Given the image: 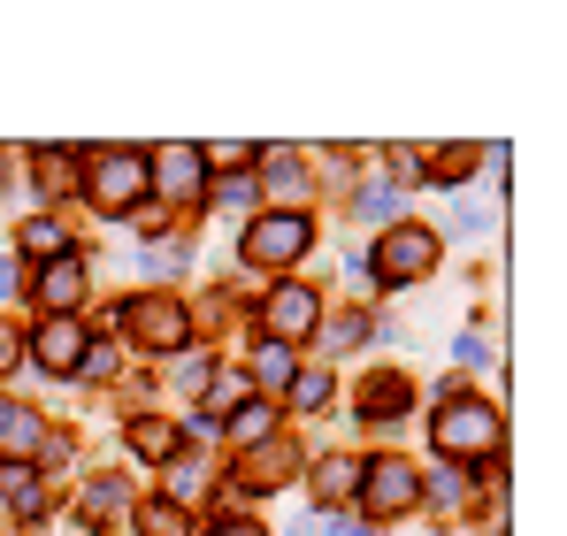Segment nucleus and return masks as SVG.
Listing matches in <instances>:
<instances>
[{
    "label": "nucleus",
    "instance_id": "f257e3e1",
    "mask_svg": "<svg viewBox=\"0 0 567 536\" xmlns=\"http://www.w3.org/2000/svg\"><path fill=\"white\" fill-rule=\"evenodd\" d=\"M430 268H437V230H422V223H391L377 246H369V276L377 284H414Z\"/></svg>",
    "mask_w": 567,
    "mask_h": 536
},
{
    "label": "nucleus",
    "instance_id": "f03ea898",
    "mask_svg": "<svg viewBox=\"0 0 567 536\" xmlns=\"http://www.w3.org/2000/svg\"><path fill=\"white\" fill-rule=\"evenodd\" d=\"M498 406H483V399H445V414H437V452L445 460H491L498 452Z\"/></svg>",
    "mask_w": 567,
    "mask_h": 536
},
{
    "label": "nucleus",
    "instance_id": "7ed1b4c3",
    "mask_svg": "<svg viewBox=\"0 0 567 536\" xmlns=\"http://www.w3.org/2000/svg\"><path fill=\"white\" fill-rule=\"evenodd\" d=\"M100 215H131L138 207V192H146V154H131V146H115V154H93V177H85Z\"/></svg>",
    "mask_w": 567,
    "mask_h": 536
},
{
    "label": "nucleus",
    "instance_id": "20e7f679",
    "mask_svg": "<svg viewBox=\"0 0 567 536\" xmlns=\"http://www.w3.org/2000/svg\"><path fill=\"white\" fill-rule=\"evenodd\" d=\"M315 246V223L299 215V207H284V215H261L254 230H246V261L254 268H291L299 254Z\"/></svg>",
    "mask_w": 567,
    "mask_h": 536
},
{
    "label": "nucleus",
    "instance_id": "39448f33",
    "mask_svg": "<svg viewBox=\"0 0 567 536\" xmlns=\"http://www.w3.org/2000/svg\"><path fill=\"white\" fill-rule=\"evenodd\" d=\"M315 322H322V299H315L307 284H277V291L261 299V330H269V346H299V338H315Z\"/></svg>",
    "mask_w": 567,
    "mask_h": 536
},
{
    "label": "nucleus",
    "instance_id": "423d86ee",
    "mask_svg": "<svg viewBox=\"0 0 567 536\" xmlns=\"http://www.w3.org/2000/svg\"><path fill=\"white\" fill-rule=\"evenodd\" d=\"M414 498H422V475H414L406 460H369V467H361V506H369V522L406 514Z\"/></svg>",
    "mask_w": 567,
    "mask_h": 536
},
{
    "label": "nucleus",
    "instance_id": "0eeeda50",
    "mask_svg": "<svg viewBox=\"0 0 567 536\" xmlns=\"http://www.w3.org/2000/svg\"><path fill=\"white\" fill-rule=\"evenodd\" d=\"M131 330H138V346L169 353V346H185V307L177 299H138L131 307Z\"/></svg>",
    "mask_w": 567,
    "mask_h": 536
},
{
    "label": "nucleus",
    "instance_id": "6e6552de",
    "mask_svg": "<svg viewBox=\"0 0 567 536\" xmlns=\"http://www.w3.org/2000/svg\"><path fill=\"white\" fill-rule=\"evenodd\" d=\"M146 169H154V184H162L169 199H199V169H207V154H199V146H162Z\"/></svg>",
    "mask_w": 567,
    "mask_h": 536
},
{
    "label": "nucleus",
    "instance_id": "1a4fd4ad",
    "mask_svg": "<svg viewBox=\"0 0 567 536\" xmlns=\"http://www.w3.org/2000/svg\"><path fill=\"white\" fill-rule=\"evenodd\" d=\"M31 353H39V368H54V375H70L78 360H85V330L70 322V315H54L39 338H31Z\"/></svg>",
    "mask_w": 567,
    "mask_h": 536
},
{
    "label": "nucleus",
    "instance_id": "9d476101",
    "mask_svg": "<svg viewBox=\"0 0 567 536\" xmlns=\"http://www.w3.org/2000/svg\"><path fill=\"white\" fill-rule=\"evenodd\" d=\"M39 299H47L54 315H70V307L85 299V261H47L39 268Z\"/></svg>",
    "mask_w": 567,
    "mask_h": 536
},
{
    "label": "nucleus",
    "instance_id": "9b49d317",
    "mask_svg": "<svg viewBox=\"0 0 567 536\" xmlns=\"http://www.w3.org/2000/svg\"><path fill=\"white\" fill-rule=\"evenodd\" d=\"M23 254L31 261H70V230L54 215H39V223H23Z\"/></svg>",
    "mask_w": 567,
    "mask_h": 536
},
{
    "label": "nucleus",
    "instance_id": "f8f14e48",
    "mask_svg": "<svg viewBox=\"0 0 567 536\" xmlns=\"http://www.w3.org/2000/svg\"><path fill=\"white\" fill-rule=\"evenodd\" d=\"M353 491H361V460L330 452V460L315 467V498H353Z\"/></svg>",
    "mask_w": 567,
    "mask_h": 536
},
{
    "label": "nucleus",
    "instance_id": "ddd939ff",
    "mask_svg": "<svg viewBox=\"0 0 567 536\" xmlns=\"http://www.w3.org/2000/svg\"><path fill=\"white\" fill-rule=\"evenodd\" d=\"M0 445H8V452H31V445H39V414H31V406H16V399H0Z\"/></svg>",
    "mask_w": 567,
    "mask_h": 536
},
{
    "label": "nucleus",
    "instance_id": "4468645a",
    "mask_svg": "<svg viewBox=\"0 0 567 536\" xmlns=\"http://www.w3.org/2000/svg\"><path fill=\"white\" fill-rule=\"evenodd\" d=\"M261 184L269 192H291V199H307V169H299V154H261Z\"/></svg>",
    "mask_w": 567,
    "mask_h": 536
},
{
    "label": "nucleus",
    "instance_id": "2eb2a0df",
    "mask_svg": "<svg viewBox=\"0 0 567 536\" xmlns=\"http://www.w3.org/2000/svg\"><path fill=\"white\" fill-rule=\"evenodd\" d=\"M131 445L146 452V460H177L185 437H177V422H131Z\"/></svg>",
    "mask_w": 567,
    "mask_h": 536
},
{
    "label": "nucleus",
    "instance_id": "dca6fc26",
    "mask_svg": "<svg viewBox=\"0 0 567 536\" xmlns=\"http://www.w3.org/2000/svg\"><path fill=\"white\" fill-rule=\"evenodd\" d=\"M123 498H131V483H123V475H93V483H85V522H100V514H115Z\"/></svg>",
    "mask_w": 567,
    "mask_h": 536
},
{
    "label": "nucleus",
    "instance_id": "f3484780",
    "mask_svg": "<svg viewBox=\"0 0 567 536\" xmlns=\"http://www.w3.org/2000/svg\"><path fill=\"white\" fill-rule=\"evenodd\" d=\"M138 529H146V536H185V506H169V498H146V506H138Z\"/></svg>",
    "mask_w": 567,
    "mask_h": 536
},
{
    "label": "nucleus",
    "instance_id": "a211bd4d",
    "mask_svg": "<svg viewBox=\"0 0 567 536\" xmlns=\"http://www.w3.org/2000/svg\"><path fill=\"white\" fill-rule=\"evenodd\" d=\"M31 184L39 192H70V154H31Z\"/></svg>",
    "mask_w": 567,
    "mask_h": 536
},
{
    "label": "nucleus",
    "instance_id": "6ab92c4d",
    "mask_svg": "<svg viewBox=\"0 0 567 536\" xmlns=\"http://www.w3.org/2000/svg\"><path fill=\"white\" fill-rule=\"evenodd\" d=\"M261 383H291V346H269V338H261Z\"/></svg>",
    "mask_w": 567,
    "mask_h": 536
},
{
    "label": "nucleus",
    "instance_id": "aec40b11",
    "mask_svg": "<svg viewBox=\"0 0 567 536\" xmlns=\"http://www.w3.org/2000/svg\"><path fill=\"white\" fill-rule=\"evenodd\" d=\"M291 399H299V406H322V399H330V368H307V375L291 383Z\"/></svg>",
    "mask_w": 567,
    "mask_h": 536
},
{
    "label": "nucleus",
    "instance_id": "412c9836",
    "mask_svg": "<svg viewBox=\"0 0 567 536\" xmlns=\"http://www.w3.org/2000/svg\"><path fill=\"white\" fill-rule=\"evenodd\" d=\"M391 207H399V184H369L361 192V215H391Z\"/></svg>",
    "mask_w": 567,
    "mask_h": 536
},
{
    "label": "nucleus",
    "instance_id": "4be33fe9",
    "mask_svg": "<svg viewBox=\"0 0 567 536\" xmlns=\"http://www.w3.org/2000/svg\"><path fill=\"white\" fill-rule=\"evenodd\" d=\"M16 353H23V338H16V330L0 322V368H16Z\"/></svg>",
    "mask_w": 567,
    "mask_h": 536
},
{
    "label": "nucleus",
    "instance_id": "5701e85b",
    "mask_svg": "<svg viewBox=\"0 0 567 536\" xmlns=\"http://www.w3.org/2000/svg\"><path fill=\"white\" fill-rule=\"evenodd\" d=\"M215 536H261V529H254V522H223Z\"/></svg>",
    "mask_w": 567,
    "mask_h": 536
},
{
    "label": "nucleus",
    "instance_id": "b1692460",
    "mask_svg": "<svg viewBox=\"0 0 567 536\" xmlns=\"http://www.w3.org/2000/svg\"><path fill=\"white\" fill-rule=\"evenodd\" d=\"M330 536H369V529H361V522H338V529H330Z\"/></svg>",
    "mask_w": 567,
    "mask_h": 536
},
{
    "label": "nucleus",
    "instance_id": "393cba45",
    "mask_svg": "<svg viewBox=\"0 0 567 536\" xmlns=\"http://www.w3.org/2000/svg\"><path fill=\"white\" fill-rule=\"evenodd\" d=\"M0 291H16V268H8V261H0Z\"/></svg>",
    "mask_w": 567,
    "mask_h": 536
}]
</instances>
